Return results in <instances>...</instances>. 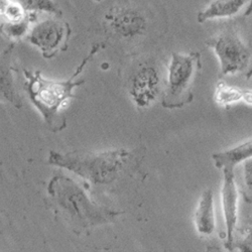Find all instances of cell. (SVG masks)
<instances>
[{
    "mask_svg": "<svg viewBox=\"0 0 252 252\" xmlns=\"http://www.w3.org/2000/svg\"><path fill=\"white\" fill-rule=\"evenodd\" d=\"M14 44L0 53V103H9L17 109L23 107V100L16 91L13 77L12 53Z\"/></svg>",
    "mask_w": 252,
    "mask_h": 252,
    "instance_id": "cell-10",
    "label": "cell"
},
{
    "mask_svg": "<svg viewBox=\"0 0 252 252\" xmlns=\"http://www.w3.org/2000/svg\"><path fill=\"white\" fill-rule=\"evenodd\" d=\"M103 46V44L94 45L88 56L80 63L73 75L64 81L47 79L41 75L40 71L24 70L26 79L25 90L34 107L43 116L51 131L60 132L66 128V118L63 115L62 110L65 106V103L74 97V90L85 82L77 78Z\"/></svg>",
    "mask_w": 252,
    "mask_h": 252,
    "instance_id": "cell-2",
    "label": "cell"
},
{
    "mask_svg": "<svg viewBox=\"0 0 252 252\" xmlns=\"http://www.w3.org/2000/svg\"><path fill=\"white\" fill-rule=\"evenodd\" d=\"M250 0H212L206 8L198 13L197 19L200 24L207 20L228 18L236 15Z\"/></svg>",
    "mask_w": 252,
    "mask_h": 252,
    "instance_id": "cell-12",
    "label": "cell"
},
{
    "mask_svg": "<svg viewBox=\"0 0 252 252\" xmlns=\"http://www.w3.org/2000/svg\"><path fill=\"white\" fill-rule=\"evenodd\" d=\"M48 195L55 212L73 230L82 234L111 223L122 214L89 197L86 189L74 179L58 173L48 184Z\"/></svg>",
    "mask_w": 252,
    "mask_h": 252,
    "instance_id": "cell-1",
    "label": "cell"
},
{
    "mask_svg": "<svg viewBox=\"0 0 252 252\" xmlns=\"http://www.w3.org/2000/svg\"><path fill=\"white\" fill-rule=\"evenodd\" d=\"M223 182L221 187V205L226 227L225 248L233 250L234 233L238 222L239 190L235 181L233 167H223Z\"/></svg>",
    "mask_w": 252,
    "mask_h": 252,
    "instance_id": "cell-7",
    "label": "cell"
},
{
    "mask_svg": "<svg viewBox=\"0 0 252 252\" xmlns=\"http://www.w3.org/2000/svg\"><path fill=\"white\" fill-rule=\"evenodd\" d=\"M59 17L51 15L41 20L35 18L26 36V39L35 46L46 59H51L59 52L66 50L71 35L70 26Z\"/></svg>",
    "mask_w": 252,
    "mask_h": 252,
    "instance_id": "cell-6",
    "label": "cell"
},
{
    "mask_svg": "<svg viewBox=\"0 0 252 252\" xmlns=\"http://www.w3.org/2000/svg\"><path fill=\"white\" fill-rule=\"evenodd\" d=\"M201 70V53H173L161 98L162 107L172 110L190 104L194 99L193 85Z\"/></svg>",
    "mask_w": 252,
    "mask_h": 252,
    "instance_id": "cell-4",
    "label": "cell"
},
{
    "mask_svg": "<svg viewBox=\"0 0 252 252\" xmlns=\"http://www.w3.org/2000/svg\"><path fill=\"white\" fill-rule=\"evenodd\" d=\"M194 223L201 235H211L216 229L214 194L210 189L202 194L198 202L194 213Z\"/></svg>",
    "mask_w": 252,
    "mask_h": 252,
    "instance_id": "cell-11",
    "label": "cell"
},
{
    "mask_svg": "<svg viewBox=\"0 0 252 252\" xmlns=\"http://www.w3.org/2000/svg\"><path fill=\"white\" fill-rule=\"evenodd\" d=\"M242 195L246 202L252 203V158L243 161Z\"/></svg>",
    "mask_w": 252,
    "mask_h": 252,
    "instance_id": "cell-17",
    "label": "cell"
},
{
    "mask_svg": "<svg viewBox=\"0 0 252 252\" xmlns=\"http://www.w3.org/2000/svg\"><path fill=\"white\" fill-rule=\"evenodd\" d=\"M12 0H0V18L2 19L8 5L10 4V2Z\"/></svg>",
    "mask_w": 252,
    "mask_h": 252,
    "instance_id": "cell-20",
    "label": "cell"
},
{
    "mask_svg": "<svg viewBox=\"0 0 252 252\" xmlns=\"http://www.w3.org/2000/svg\"><path fill=\"white\" fill-rule=\"evenodd\" d=\"M206 45L211 48L220 63L222 75H232L244 70L252 57V46L246 44L237 31L226 28L210 37Z\"/></svg>",
    "mask_w": 252,
    "mask_h": 252,
    "instance_id": "cell-5",
    "label": "cell"
},
{
    "mask_svg": "<svg viewBox=\"0 0 252 252\" xmlns=\"http://www.w3.org/2000/svg\"><path fill=\"white\" fill-rule=\"evenodd\" d=\"M105 20L110 30L124 39L140 36L148 28V20L143 13L139 9L129 5H120L110 8L105 15Z\"/></svg>",
    "mask_w": 252,
    "mask_h": 252,
    "instance_id": "cell-8",
    "label": "cell"
},
{
    "mask_svg": "<svg viewBox=\"0 0 252 252\" xmlns=\"http://www.w3.org/2000/svg\"><path fill=\"white\" fill-rule=\"evenodd\" d=\"M242 101L248 105H252V89H243Z\"/></svg>",
    "mask_w": 252,
    "mask_h": 252,
    "instance_id": "cell-19",
    "label": "cell"
},
{
    "mask_svg": "<svg viewBox=\"0 0 252 252\" xmlns=\"http://www.w3.org/2000/svg\"><path fill=\"white\" fill-rule=\"evenodd\" d=\"M242 97L243 89L230 86L223 81L217 84L214 92V100L221 106H229V105L238 103L242 101Z\"/></svg>",
    "mask_w": 252,
    "mask_h": 252,
    "instance_id": "cell-15",
    "label": "cell"
},
{
    "mask_svg": "<svg viewBox=\"0 0 252 252\" xmlns=\"http://www.w3.org/2000/svg\"><path fill=\"white\" fill-rule=\"evenodd\" d=\"M246 80H249L251 77H252V66L250 67V69L247 71V73H246Z\"/></svg>",
    "mask_w": 252,
    "mask_h": 252,
    "instance_id": "cell-21",
    "label": "cell"
},
{
    "mask_svg": "<svg viewBox=\"0 0 252 252\" xmlns=\"http://www.w3.org/2000/svg\"><path fill=\"white\" fill-rule=\"evenodd\" d=\"M134 154L125 149L105 152L51 151L48 162L65 169L94 186L113 184L130 165Z\"/></svg>",
    "mask_w": 252,
    "mask_h": 252,
    "instance_id": "cell-3",
    "label": "cell"
},
{
    "mask_svg": "<svg viewBox=\"0 0 252 252\" xmlns=\"http://www.w3.org/2000/svg\"><path fill=\"white\" fill-rule=\"evenodd\" d=\"M234 248L242 252H252V222L244 228L242 238L238 241H234L233 250Z\"/></svg>",
    "mask_w": 252,
    "mask_h": 252,
    "instance_id": "cell-18",
    "label": "cell"
},
{
    "mask_svg": "<svg viewBox=\"0 0 252 252\" xmlns=\"http://www.w3.org/2000/svg\"><path fill=\"white\" fill-rule=\"evenodd\" d=\"M249 158H252V137L233 146V148L212 155L215 166L221 170L223 167H233L234 169L237 164Z\"/></svg>",
    "mask_w": 252,
    "mask_h": 252,
    "instance_id": "cell-13",
    "label": "cell"
},
{
    "mask_svg": "<svg viewBox=\"0 0 252 252\" xmlns=\"http://www.w3.org/2000/svg\"><path fill=\"white\" fill-rule=\"evenodd\" d=\"M160 92V78L154 66L140 68L132 77L129 95L139 108H146L157 100Z\"/></svg>",
    "mask_w": 252,
    "mask_h": 252,
    "instance_id": "cell-9",
    "label": "cell"
},
{
    "mask_svg": "<svg viewBox=\"0 0 252 252\" xmlns=\"http://www.w3.org/2000/svg\"><path fill=\"white\" fill-rule=\"evenodd\" d=\"M35 18V14H30L27 18L20 20V22H2V24L0 25V32L10 39L18 40L26 38Z\"/></svg>",
    "mask_w": 252,
    "mask_h": 252,
    "instance_id": "cell-14",
    "label": "cell"
},
{
    "mask_svg": "<svg viewBox=\"0 0 252 252\" xmlns=\"http://www.w3.org/2000/svg\"><path fill=\"white\" fill-rule=\"evenodd\" d=\"M94 1H96V2H100V1H101V0H94Z\"/></svg>",
    "mask_w": 252,
    "mask_h": 252,
    "instance_id": "cell-22",
    "label": "cell"
},
{
    "mask_svg": "<svg viewBox=\"0 0 252 252\" xmlns=\"http://www.w3.org/2000/svg\"><path fill=\"white\" fill-rule=\"evenodd\" d=\"M16 1L29 14L37 15L39 13H47L60 17L62 15L60 7L53 0H16Z\"/></svg>",
    "mask_w": 252,
    "mask_h": 252,
    "instance_id": "cell-16",
    "label": "cell"
}]
</instances>
